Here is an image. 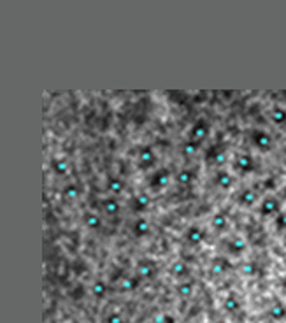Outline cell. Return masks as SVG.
<instances>
[{
	"instance_id": "1",
	"label": "cell",
	"mask_w": 286,
	"mask_h": 323,
	"mask_svg": "<svg viewBox=\"0 0 286 323\" xmlns=\"http://www.w3.org/2000/svg\"><path fill=\"white\" fill-rule=\"evenodd\" d=\"M251 139H253V144L260 151H263V153L272 150V137H270V133L265 132V130H254Z\"/></svg>"
},
{
	"instance_id": "2",
	"label": "cell",
	"mask_w": 286,
	"mask_h": 323,
	"mask_svg": "<svg viewBox=\"0 0 286 323\" xmlns=\"http://www.w3.org/2000/svg\"><path fill=\"white\" fill-rule=\"evenodd\" d=\"M234 167L237 172L241 174H246V172H251L254 169V162H253V157L250 153H239L234 160Z\"/></svg>"
},
{
	"instance_id": "3",
	"label": "cell",
	"mask_w": 286,
	"mask_h": 323,
	"mask_svg": "<svg viewBox=\"0 0 286 323\" xmlns=\"http://www.w3.org/2000/svg\"><path fill=\"white\" fill-rule=\"evenodd\" d=\"M207 132H209V125H207L206 121L204 120L197 121V123L191 127V132H190V141L200 144V142L207 137Z\"/></svg>"
},
{
	"instance_id": "4",
	"label": "cell",
	"mask_w": 286,
	"mask_h": 323,
	"mask_svg": "<svg viewBox=\"0 0 286 323\" xmlns=\"http://www.w3.org/2000/svg\"><path fill=\"white\" fill-rule=\"evenodd\" d=\"M281 213V206L274 197H265L260 204V214L262 216H276Z\"/></svg>"
},
{
	"instance_id": "5",
	"label": "cell",
	"mask_w": 286,
	"mask_h": 323,
	"mask_svg": "<svg viewBox=\"0 0 286 323\" xmlns=\"http://www.w3.org/2000/svg\"><path fill=\"white\" fill-rule=\"evenodd\" d=\"M237 202L244 207H251L258 202V194L254 190H251V188H246V190H242L241 194H239Z\"/></svg>"
},
{
	"instance_id": "6",
	"label": "cell",
	"mask_w": 286,
	"mask_h": 323,
	"mask_svg": "<svg viewBox=\"0 0 286 323\" xmlns=\"http://www.w3.org/2000/svg\"><path fill=\"white\" fill-rule=\"evenodd\" d=\"M228 246H226V250L230 251L232 255H235V257H239V255H242L244 251H246V241L242 237H239V235H235V237H232L228 242H226Z\"/></svg>"
},
{
	"instance_id": "7",
	"label": "cell",
	"mask_w": 286,
	"mask_h": 323,
	"mask_svg": "<svg viewBox=\"0 0 286 323\" xmlns=\"http://www.w3.org/2000/svg\"><path fill=\"white\" fill-rule=\"evenodd\" d=\"M234 181H235V178L228 172V170H220V172L216 174V185L220 186L222 190H230V188L234 186Z\"/></svg>"
},
{
	"instance_id": "8",
	"label": "cell",
	"mask_w": 286,
	"mask_h": 323,
	"mask_svg": "<svg viewBox=\"0 0 286 323\" xmlns=\"http://www.w3.org/2000/svg\"><path fill=\"white\" fill-rule=\"evenodd\" d=\"M169 181H170V170L160 169L153 178H151V186H153V188H163V186H167Z\"/></svg>"
},
{
	"instance_id": "9",
	"label": "cell",
	"mask_w": 286,
	"mask_h": 323,
	"mask_svg": "<svg viewBox=\"0 0 286 323\" xmlns=\"http://www.w3.org/2000/svg\"><path fill=\"white\" fill-rule=\"evenodd\" d=\"M204 239H206V232L202 230L200 226H191V228L186 232V241H188L190 244H200Z\"/></svg>"
},
{
	"instance_id": "10",
	"label": "cell",
	"mask_w": 286,
	"mask_h": 323,
	"mask_svg": "<svg viewBox=\"0 0 286 323\" xmlns=\"http://www.w3.org/2000/svg\"><path fill=\"white\" fill-rule=\"evenodd\" d=\"M223 309H225L228 315H235V313H239V309H241V302H239L237 295L230 293L225 299V302H223Z\"/></svg>"
},
{
	"instance_id": "11",
	"label": "cell",
	"mask_w": 286,
	"mask_h": 323,
	"mask_svg": "<svg viewBox=\"0 0 286 323\" xmlns=\"http://www.w3.org/2000/svg\"><path fill=\"white\" fill-rule=\"evenodd\" d=\"M155 160H157V157H155V151L151 150V148H142L141 153H139V162H141L142 167H151L155 163Z\"/></svg>"
},
{
	"instance_id": "12",
	"label": "cell",
	"mask_w": 286,
	"mask_h": 323,
	"mask_svg": "<svg viewBox=\"0 0 286 323\" xmlns=\"http://www.w3.org/2000/svg\"><path fill=\"white\" fill-rule=\"evenodd\" d=\"M137 272H139V276H141V278H153V276L157 274V267H155L153 262H148V260H144V262L139 263Z\"/></svg>"
},
{
	"instance_id": "13",
	"label": "cell",
	"mask_w": 286,
	"mask_h": 323,
	"mask_svg": "<svg viewBox=\"0 0 286 323\" xmlns=\"http://www.w3.org/2000/svg\"><path fill=\"white\" fill-rule=\"evenodd\" d=\"M270 318L276 320V322H283L286 318V304L283 302H276L274 306L270 307Z\"/></svg>"
},
{
	"instance_id": "14",
	"label": "cell",
	"mask_w": 286,
	"mask_h": 323,
	"mask_svg": "<svg viewBox=\"0 0 286 323\" xmlns=\"http://www.w3.org/2000/svg\"><path fill=\"white\" fill-rule=\"evenodd\" d=\"M133 234L137 237H144V235L149 234V222L144 218H139L137 222L133 223Z\"/></svg>"
},
{
	"instance_id": "15",
	"label": "cell",
	"mask_w": 286,
	"mask_h": 323,
	"mask_svg": "<svg viewBox=\"0 0 286 323\" xmlns=\"http://www.w3.org/2000/svg\"><path fill=\"white\" fill-rule=\"evenodd\" d=\"M176 293L181 297V299H188L193 295V283L186 281V283H179L178 288H176Z\"/></svg>"
},
{
	"instance_id": "16",
	"label": "cell",
	"mask_w": 286,
	"mask_h": 323,
	"mask_svg": "<svg viewBox=\"0 0 286 323\" xmlns=\"http://www.w3.org/2000/svg\"><path fill=\"white\" fill-rule=\"evenodd\" d=\"M230 267V263L225 258H214L213 265H211V274H223Z\"/></svg>"
},
{
	"instance_id": "17",
	"label": "cell",
	"mask_w": 286,
	"mask_h": 323,
	"mask_svg": "<svg viewBox=\"0 0 286 323\" xmlns=\"http://www.w3.org/2000/svg\"><path fill=\"white\" fill-rule=\"evenodd\" d=\"M170 272H172V276H176V278H185V276L190 274V269L185 262H176L170 267Z\"/></svg>"
},
{
	"instance_id": "18",
	"label": "cell",
	"mask_w": 286,
	"mask_h": 323,
	"mask_svg": "<svg viewBox=\"0 0 286 323\" xmlns=\"http://www.w3.org/2000/svg\"><path fill=\"white\" fill-rule=\"evenodd\" d=\"M176 181H178L181 186H188L190 183L193 181V172H191V170H188V169L179 170L178 176H176Z\"/></svg>"
},
{
	"instance_id": "19",
	"label": "cell",
	"mask_w": 286,
	"mask_h": 323,
	"mask_svg": "<svg viewBox=\"0 0 286 323\" xmlns=\"http://www.w3.org/2000/svg\"><path fill=\"white\" fill-rule=\"evenodd\" d=\"M270 116H272V121L276 125H285L286 123V109H283V107H274Z\"/></svg>"
},
{
	"instance_id": "20",
	"label": "cell",
	"mask_w": 286,
	"mask_h": 323,
	"mask_svg": "<svg viewBox=\"0 0 286 323\" xmlns=\"http://www.w3.org/2000/svg\"><path fill=\"white\" fill-rule=\"evenodd\" d=\"M213 226H214V230H225L226 226H228V218H226L223 213L216 214L213 218Z\"/></svg>"
},
{
	"instance_id": "21",
	"label": "cell",
	"mask_w": 286,
	"mask_h": 323,
	"mask_svg": "<svg viewBox=\"0 0 286 323\" xmlns=\"http://www.w3.org/2000/svg\"><path fill=\"white\" fill-rule=\"evenodd\" d=\"M149 200H151V197H149L148 194H141V195H137V197H135V200H133V204H135V207H137V211H144V209H148Z\"/></svg>"
},
{
	"instance_id": "22",
	"label": "cell",
	"mask_w": 286,
	"mask_h": 323,
	"mask_svg": "<svg viewBox=\"0 0 286 323\" xmlns=\"http://www.w3.org/2000/svg\"><path fill=\"white\" fill-rule=\"evenodd\" d=\"M181 151H183V155H185V157H193V155L198 151V144H197V142L188 141V142H185V144H183Z\"/></svg>"
},
{
	"instance_id": "23",
	"label": "cell",
	"mask_w": 286,
	"mask_h": 323,
	"mask_svg": "<svg viewBox=\"0 0 286 323\" xmlns=\"http://www.w3.org/2000/svg\"><path fill=\"white\" fill-rule=\"evenodd\" d=\"M242 272L248 276H256L258 274V263L256 262H246L242 265Z\"/></svg>"
},
{
	"instance_id": "24",
	"label": "cell",
	"mask_w": 286,
	"mask_h": 323,
	"mask_svg": "<svg viewBox=\"0 0 286 323\" xmlns=\"http://www.w3.org/2000/svg\"><path fill=\"white\" fill-rule=\"evenodd\" d=\"M276 228L278 230H286V213L276 214Z\"/></svg>"
},
{
	"instance_id": "25",
	"label": "cell",
	"mask_w": 286,
	"mask_h": 323,
	"mask_svg": "<svg viewBox=\"0 0 286 323\" xmlns=\"http://www.w3.org/2000/svg\"><path fill=\"white\" fill-rule=\"evenodd\" d=\"M123 188H125V183L121 181V179H113V181H111V190H113L114 194H120Z\"/></svg>"
},
{
	"instance_id": "26",
	"label": "cell",
	"mask_w": 286,
	"mask_h": 323,
	"mask_svg": "<svg viewBox=\"0 0 286 323\" xmlns=\"http://www.w3.org/2000/svg\"><path fill=\"white\" fill-rule=\"evenodd\" d=\"M104 207H105V211H107V213H116V211L120 209V204H118L116 200H107Z\"/></svg>"
},
{
	"instance_id": "27",
	"label": "cell",
	"mask_w": 286,
	"mask_h": 323,
	"mask_svg": "<svg viewBox=\"0 0 286 323\" xmlns=\"http://www.w3.org/2000/svg\"><path fill=\"white\" fill-rule=\"evenodd\" d=\"M105 291H107V288H105L104 283H97V285L93 287V293L97 295V297H102V295H104Z\"/></svg>"
},
{
	"instance_id": "28",
	"label": "cell",
	"mask_w": 286,
	"mask_h": 323,
	"mask_svg": "<svg viewBox=\"0 0 286 323\" xmlns=\"http://www.w3.org/2000/svg\"><path fill=\"white\" fill-rule=\"evenodd\" d=\"M139 287V278H130L128 281L125 283V290H133V288Z\"/></svg>"
},
{
	"instance_id": "29",
	"label": "cell",
	"mask_w": 286,
	"mask_h": 323,
	"mask_svg": "<svg viewBox=\"0 0 286 323\" xmlns=\"http://www.w3.org/2000/svg\"><path fill=\"white\" fill-rule=\"evenodd\" d=\"M105 323H123V318H121V315H118V313H114V315L107 316V320H105Z\"/></svg>"
},
{
	"instance_id": "30",
	"label": "cell",
	"mask_w": 286,
	"mask_h": 323,
	"mask_svg": "<svg viewBox=\"0 0 286 323\" xmlns=\"http://www.w3.org/2000/svg\"><path fill=\"white\" fill-rule=\"evenodd\" d=\"M157 323H174V318L169 315H160L157 318Z\"/></svg>"
},
{
	"instance_id": "31",
	"label": "cell",
	"mask_w": 286,
	"mask_h": 323,
	"mask_svg": "<svg viewBox=\"0 0 286 323\" xmlns=\"http://www.w3.org/2000/svg\"><path fill=\"white\" fill-rule=\"evenodd\" d=\"M281 288H283V290L286 291V276H285V278L281 279Z\"/></svg>"
},
{
	"instance_id": "32",
	"label": "cell",
	"mask_w": 286,
	"mask_h": 323,
	"mask_svg": "<svg viewBox=\"0 0 286 323\" xmlns=\"http://www.w3.org/2000/svg\"><path fill=\"white\" fill-rule=\"evenodd\" d=\"M216 323H228V322H226V320H218Z\"/></svg>"
},
{
	"instance_id": "33",
	"label": "cell",
	"mask_w": 286,
	"mask_h": 323,
	"mask_svg": "<svg viewBox=\"0 0 286 323\" xmlns=\"http://www.w3.org/2000/svg\"><path fill=\"white\" fill-rule=\"evenodd\" d=\"M285 195H286V185H285Z\"/></svg>"
},
{
	"instance_id": "34",
	"label": "cell",
	"mask_w": 286,
	"mask_h": 323,
	"mask_svg": "<svg viewBox=\"0 0 286 323\" xmlns=\"http://www.w3.org/2000/svg\"><path fill=\"white\" fill-rule=\"evenodd\" d=\"M285 244H286V235H285Z\"/></svg>"
}]
</instances>
